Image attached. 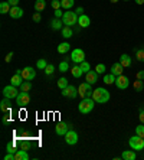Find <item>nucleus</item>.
I'll use <instances>...</instances> for the list:
<instances>
[{
    "label": "nucleus",
    "mask_w": 144,
    "mask_h": 160,
    "mask_svg": "<svg viewBox=\"0 0 144 160\" xmlns=\"http://www.w3.org/2000/svg\"><path fill=\"white\" fill-rule=\"evenodd\" d=\"M110 97H111V94L105 88H97L92 93V100L97 104H105L107 101H110Z\"/></svg>",
    "instance_id": "1"
},
{
    "label": "nucleus",
    "mask_w": 144,
    "mask_h": 160,
    "mask_svg": "<svg viewBox=\"0 0 144 160\" xmlns=\"http://www.w3.org/2000/svg\"><path fill=\"white\" fill-rule=\"evenodd\" d=\"M95 104L97 102L92 100V97H86V98H82V101L78 104V111L81 114H89L92 110H94Z\"/></svg>",
    "instance_id": "2"
},
{
    "label": "nucleus",
    "mask_w": 144,
    "mask_h": 160,
    "mask_svg": "<svg viewBox=\"0 0 144 160\" xmlns=\"http://www.w3.org/2000/svg\"><path fill=\"white\" fill-rule=\"evenodd\" d=\"M63 25L65 26H74L78 25V13L76 12H65L62 16Z\"/></svg>",
    "instance_id": "3"
},
{
    "label": "nucleus",
    "mask_w": 144,
    "mask_h": 160,
    "mask_svg": "<svg viewBox=\"0 0 144 160\" xmlns=\"http://www.w3.org/2000/svg\"><path fill=\"white\" fill-rule=\"evenodd\" d=\"M128 146L133 149V150H136V152H138V150H143L144 149V139L143 137H140V136H133L131 139L128 140Z\"/></svg>",
    "instance_id": "4"
},
{
    "label": "nucleus",
    "mask_w": 144,
    "mask_h": 160,
    "mask_svg": "<svg viewBox=\"0 0 144 160\" xmlns=\"http://www.w3.org/2000/svg\"><path fill=\"white\" fill-rule=\"evenodd\" d=\"M78 93H79V97L81 98H86V97H92V84L89 82H82V84L78 87Z\"/></svg>",
    "instance_id": "5"
},
{
    "label": "nucleus",
    "mask_w": 144,
    "mask_h": 160,
    "mask_svg": "<svg viewBox=\"0 0 144 160\" xmlns=\"http://www.w3.org/2000/svg\"><path fill=\"white\" fill-rule=\"evenodd\" d=\"M17 95H19V93H17V89L15 85H7V87H4L3 88V97L4 98H9V100H13V98H16Z\"/></svg>",
    "instance_id": "6"
},
{
    "label": "nucleus",
    "mask_w": 144,
    "mask_h": 160,
    "mask_svg": "<svg viewBox=\"0 0 144 160\" xmlns=\"http://www.w3.org/2000/svg\"><path fill=\"white\" fill-rule=\"evenodd\" d=\"M71 59H72L75 63L79 65L81 62L85 61V52H84L82 49H78V48H76V49H74V51L71 52Z\"/></svg>",
    "instance_id": "7"
},
{
    "label": "nucleus",
    "mask_w": 144,
    "mask_h": 160,
    "mask_svg": "<svg viewBox=\"0 0 144 160\" xmlns=\"http://www.w3.org/2000/svg\"><path fill=\"white\" fill-rule=\"evenodd\" d=\"M30 102V95L29 93H25V91H20L19 95L16 97V104L19 107H26Z\"/></svg>",
    "instance_id": "8"
},
{
    "label": "nucleus",
    "mask_w": 144,
    "mask_h": 160,
    "mask_svg": "<svg viewBox=\"0 0 144 160\" xmlns=\"http://www.w3.org/2000/svg\"><path fill=\"white\" fill-rule=\"evenodd\" d=\"M62 95L66 98H76L79 95L78 89H76V87H74V85H68L66 88L62 89Z\"/></svg>",
    "instance_id": "9"
},
{
    "label": "nucleus",
    "mask_w": 144,
    "mask_h": 160,
    "mask_svg": "<svg viewBox=\"0 0 144 160\" xmlns=\"http://www.w3.org/2000/svg\"><path fill=\"white\" fill-rule=\"evenodd\" d=\"M36 76V71L32 67H25L22 69V78L25 81H33Z\"/></svg>",
    "instance_id": "10"
},
{
    "label": "nucleus",
    "mask_w": 144,
    "mask_h": 160,
    "mask_svg": "<svg viewBox=\"0 0 144 160\" xmlns=\"http://www.w3.org/2000/svg\"><path fill=\"white\" fill-rule=\"evenodd\" d=\"M128 85H130V80H128L125 75L117 76V80H115V87L118 89H127Z\"/></svg>",
    "instance_id": "11"
},
{
    "label": "nucleus",
    "mask_w": 144,
    "mask_h": 160,
    "mask_svg": "<svg viewBox=\"0 0 144 160\" xmlns=\"http://www.w3.org/2000/svg\"><path fill=\"white\" fill-rule=\"evenodd\" d=\"M65 141H66V144H69V146L76 144L78 143V133L75 130H69L65 134Z\"/></svg>",
    "instance_id": "12"
},
{
    "label": "nucleus",
    "mask_w": 144,
    "mask_h": 160,
    "mask_svg": "<svg viewBox=\"0 0 144 160\" xmlns=\"http://www.w3.org/2000/svg\"><path fill=\"white\" fill-rule=\"evenodd\" d=\"M69 130H71L69 123H58L56 127H55V131H56L58 136H65Z\"/></svg>",
    "instance_id": "13"
},
{
    "label": "nucleus",
    "mask_w": 144,
    "mask_h": 160,
    "mask_svg": "<svg viewBox=\"0 0 144 160\" xmlns=\"http://www.w3.org/2000/svg\"><path fill=\"white\" fill-rule=\"evenodd\" d=\"M9 16L12 19H20L23 16V9L19 7V6H12L10 12H9Z\"/></svg>",
    "instance_id": "14"
},
{
    "label": "nucleus",
    "mask_w": 144,
    "mask_h": 160,
    "mask_svg": "<svg viewBox=\"0 0 144 160\" xmlns=\"http://www.w3.org/2000/svg\"><path fill=\"white\" fill-rule=\"evenodd\" d=\"M98 72L97 71H92L91 69L89 72H86V82H89V84H95L97 81H98Z\"/></svg>",
    "instance_id": "15"
},
{
    "label": "nucleus",
    "mask_w": 144,
    "mask_h": 160,
    "mask_svg": "<svg viewBox=\"0 0 144 160\" xmlns=\"http://www.w3.org/2000/svg\"><path fill=\"white\" fill-rule=\"evenodd\" d=\"M123 69H124V67L121 63L115 62V63H112V67H111V74H114L115 76H120V75H123Z\"/></svg>",
    "instance_id": "16"
},
{
    "label": "nucleus",
    "mask_w": 144,
    "mask_h": 160,
    "mask_svg": "<svg viewBox=\"0 0 144 160\" xmlns=\"http://www.w3.org/2000/svg\"><path fill=\"white\" fill-rule=\"evenodd\" d=\"M78 25L81 26V28H88V26L91 25V19L86 15H79L78 17Z\"/></svg>",
    "instance_id": "17"
},
{
    "label": "nucleus",
    "mask_w": 144,
    "mask_h": 160,
    "mask_svg": "<svg viewBox=\"0 0 144 160\" xmlns=\"http://www.w3.org/2000/svg\"><path fill=\"white\" fill-rule=\"evenodd\" d=\"M120 63H121L124 68L131 67V58H130V55H127V54L121 55V56H120Z\"/></svg>",
    "instance_id": "18"
},
{
    "label": "nucleus",
    "mask_w": 144,
    "mask_h": 160,
    "mask_svg": "<svg viewBox=\"0 0 144 160\" xmlns=\"http://www.w3.org/2000/svg\"><path fill=\"white\" fill-rule=\"evenodd\" d=\"M10 100L9 98H3L2 101H0V110L3 111V113H10Z\"/></svg>",
    "instance_id": "19"
},
{
    "label": "nucleus",
    "mask_w": 144,
    "mask_h": 160,
    "mask_svg": "<svg viewBox=\"0 0 144 160\" xmlns=\"http://www.w3.org/2000/svg\"><path fill=\"white\" fill-rule=\"evenodd\" d=\"M50 28L54 30H59L63 28V20L62 19H59V17H55L54 20H52V23H50Z\"/></svg>",
    "instance_id": "20"
},
{
    "label": "nucleus",
    "mask_w": 144,
    "mask_h": 160,
    "mask_svg": "<svg viewBox=\"0 0 144 160\" xmlns=\"http://www.w3.org/2000/svg\"><path fill=\"white\" fill-rule=\"evenodd\" d=\"M15 157H16V160H29L30 159L29 154H28V150H23V149L17 150L16 154H15Z\"/></svg>",
    "instance_id": "21"
},
{
    "label": "nucleus",
    "mask_w": 144,
    "mask_h": 160,
    "mask_svg": "<svg viewBox=\"0 0 144 160\" xmlns=\"http://www.w3.org/2000/svg\"><path fill=\"white\" fill-rule=\"evenodd\" d=\"M121 157H123L124 160H136L137 154H136V152H134V150H125V152H123Z\"/></svg>",
    "instance_id": "22"
},
{
    "label": "nucleus",
    "mask_w": 144,
    "mask_h": 160,
    "mask_svg": "<svg viewBox=\"0 0 144 160\" xmlns=\"http://www.w3.org/2000/svg\"><path fill=\"white\" fill-rule=\"evenodd\" d=\"M71 74H72V76H74V78H81L84 72H82V69H81V67H79L78 63H76L74 68H71Z\"/></svg>",
    "instance_id": "23"
},
{
    "label": "nucleus",
    "mask_w": 144,
    "mask_h": 160,
    "mask_svg": "<svg viewBox=\"0 0 144 160\" xmlns=\"http://www.w3.org/2000/svg\"><path fill=\"white\" fill-rule=\"evenodd\" d=\"M62 36L65 39H69L74 36V30L71 29V26H63L62 28Z\"/></svg>",
    "instance_id": "24"
},
{
    "label": "nucleus",
    "mask_w": 144,
    "mask_h": 160,
    "mask_svg": "<svg viewBox=\"0 0 144 160\" xmlns=\"http://www.w3.org/2000/svg\"><path fill=\"white\" fill-rule=\"evenodd\" d=\"M134 54H136V59L144 62V46H138L137 49H134Z\"/></svg>",
    "instance_id": "25"
},
{
    "label": "nucleus",
    "mask_w": 144,
    "mask_h": 160,
    "mask_svg": "<svg viewBox=\"0 0 144 160\" xmlns=\"http://www.w3.org/2000/svg\"><path fill=\"white\" fill-rule=\"evenodd\" d=\"M23 78H22V75H19V74H15V75L12 76V80H10V84L15 85V87H20L22 82H23Z\"/></svg>",
    "instance_id": "26"
},
{
    "label": "nucleus",
    "mask_w": 144,
    "mask_h": 160,
    "mask_svg": "<svg viewBox=\"0 0 144 160\" xmlns=\"http://www.w3.org/2000/svg\"><path fill=\"white\" fill-rule=\"evenodd\" d=\"M69 49H71V45L68 42H62L58 45V52H59V54H66Z\"/></svg>",
    "instance_id": "27"
},
{
    "label": "nucleus",
    "mask_w": 144,
    "mask_h": 160,
    "mask_svg": "<svg viewBox=\"0 0 144 160\" xmlns=\"http://www.w3.org/2000/svg\"><path fill=\"white\" fill-rule=\"evenodd\" d=\"M115 80H117V76L114 74H108V75H104L103 81L105 82L107 85H111V84H115Z\"/></svg>",
    "instance_id": "28"
},
{
    "label": "nucleus",
    "mask_w": 144,
    "mask_h": 160,
    "mask_svg": "<svg viewBox=\"0 0 144 160\" xmlns=\"http://www.w3.org/2000/svg\"><path fill=\"white\" fill-rule=\"evenodd\" d=\"M45 7H46L45 0H36L35 2V10L36 12H42V10H45Z\"/></svg>",
    "instance_id": "29"
},
{
    "label": "nucleus",
    "mask_w": 144,
    "mask_h": 160,
    "mask_svg": "<svg viewBox=\"0 0 144 160\" xmlns=\"http://www.w3.org/2000/svg\"><path fill=\"white\" fill-rule=\"evenodd\" d=\"M19 88H20V91L29 93V91L32 89V81H23V82H22V85L19 87Z\"/></svg>",
    "instance_id": "30"
},
{
    "label": "nucleus",
    "mask_w": 144,
    "mask_h": 160,
    "mask_svg": "<svg viewBox=\"0 0 144 160\" xmlns=\"http://www.w3.org/2000/svg\"><path fill=\"white\" fill-rule=\"evenodd\" d=\"M10 9H12V6L9 4V2H2L0 3V13H9L10 12Z\"/></svg>",
    "instance_id": "31"
},
{
    "label": "nucleus",
    "mask_w": 144,
    "mask_h": 160,
    "mask_svg": "<svg viewBox=\"0 0 144 160\" xmlns=\"http://www.w3.org/2000/svg\"><path fill=\"white\" fill-rule=\"evenodd\" d=\"M133 88L136 89L137 93H141V91L144 89V84H143V81H140V80L134 81V82H133Z\"/></svg>",
    "instance_id": "32"
},
{
    "label": "nucleus",
    "mask_w": 144,
    "mask_h": 160,
    "mask_svg": "<svg viewBox=\"0 0 144 160\" xmlns=\"http://www.w3.org/2000/svg\"><path fill=\"white\" fill-rule=\"evenodd\" d=\"M74 6V0H61V7L65 10H69Z\"/></svg>",
    "instance_id": "33"
},
{
    "label": "nucleus",
    "mask_w": 144,
    "mask_h": 160,
    "mask_svg": "<svg viewBox=\"0 0 144 160\" xmlns=\"http://www.w3.org/2000/svg\"><path fill=\"white\" fill-rule=\"evenodd\" d=\"M6 150H7V153H13V154H16L17 149H16V143L13 141V143H7V146H6Z\"/></svg>",
    "instance_id": "34"
},
{
    "label": "nucleus",
    "mask_w": 144,
    "mask_h": 160,
    "mask_svg": "<svg viewBox=\"0 0 144 160\" xmlns=\"http://www.w3.org/2000/svg\"><path fill=\"white\" fill-rule=\"evenodd\" d=\"M68 85H69V84H68V80H66V78H63V76L58 80V87H59V88H61V89L66 88Z\"/></svg>",
    "instance_id": "35"
},
{
    "label": "nucleus",
    "mask_w": 144,
    "mask_h": 160,
    "mask_svg": "<svg viewBox=\"0 0 144 160\" xmlns=\"http://www.w3.org/2000/svg\"><path fill=\"white\" fill-rule=\"evenodd\" d=\"M79 67H81V69H82L84 74H86V72L91 71V65H89V62H86V61H84V62L79 63Z\"/></svg>",
    "instance_id": "36"
},
{
    "label": "nucleus",
    "mask_w": 144,
    "mask_h": 160,
    "mask_svg": "<svg viewBox=\"0 0 144 160\" xmlns=\"http://www.w3.org/2000/svg\"><path fill=\"white\" fill-rule=\"evenodd\" d=\"M43 72L46 74V76H49V78H50V75L55 72V67H54V65H50V63H48V67L43 69Z\"/></svg>",
    "instance_id": "37"
},
{
    "label": "nucleus",
    "mask_w": 144,
    "mask_h": 160,
    "mask_svg": "<svg viewBox=\"0 0 144 160\" xmlns=\"http://www.w3.org/2000/svg\"><path fill=\"white\" fill-rule=\"evenodd\" d=\"M30 147H32V141H29V140H20V149L29 150Z\"/></svg>",
    "instance_id": "38"
},
{
    "label": "nucleus",
    "mask_w": 144,
    "mask_h": 160,
    "mask_svg": "<svg viewBox=\"0 0 144 160\" xmlns=\"http://www.w3.org/2000/svg\"><path fill=\"white\" fill-rule=\"evenodd\" d=\"M61 72H66L68 69H69V63L66 62V61H62L61 63H59V68H58Z\"/></svg>",
    "instance_id": "39"
},
{
    "label": "nucleus",
    "mask_w": 144,
    "mask_h": 160,
    "mask_svg": "<svg viewBox=\"0 0 144 160\" xmlns=\"http://www.w3.org/2000/svg\"><path fill=\"white\" fill-rule=\"evenodd\" d=\"M36 67L39 68V69H45V68L48 67V62H46V59H45V58L39 59V61L36 62Z\"/></svg>",
    "instance_id": "40"
},
{
    "label": "nucleus",
    "mask_w": 144,
    "mask_h": 160,
    "mask_svg": "<svg viewBox=\"0 0 144 160\" xmlns=\"http://www.w3.org/2000/svg\"><path fill=\"white\" fill-rule=\"evenodd\" d=\"M136 134L140 136V137H143V139H144V124H141V126H137V127H136Z\"/></svg>",
    "instance_id": "41"
},
{
    "label": "nucleus",
    "mask_w": 144,
    "mask_h": 160,
    "mask_svg": "<svg viewBox=\"0 0 144 160\" xmlns=\"http://www.w3.org/2000/svg\"><path fill=\"white\" fill-rule=\"evenodd\" d=\"M105 69H107V68H105L104 63H98V65L95 67V71L98 72V74H105Z\"/></svg>",
    "instance_id": "42"
},
{
    "label": "nucleus",
    "mask_w": 144,
    "mask_h": 160,
    "mask_svg": "<svg viewBox=\"0 0 144 160\" xmlns=\"http://www.w3.org/2000/svg\"><path fill=\"white\" fill-rule=\"evenodd\" d=\"M50 6L54 7V10H56V9H61V0H52Z\"/></svg>",
    "instance_id": "43"
},
{
    "label": "nucleus",
    "mask_w": 144,
    "mask_h": 160,
    "mask_svg": "<svg viewBox=\"0 0 144 160\" xmlns=\"http://www.w3.org/2000/svg\"><path fill=\"white\" fill-rule=\"evenodd\" d=\"M12 121V118H10V115L9 114H6V115H3V120H2V123H3L4 126H7L9 123Z\"/></svg>",
    "instance_id": "44"
},
{
    "label": "nucleus",
    "mask_w": 144,
    "mask_h": 160,
    "mask_svg": "<svg viewBox=\"0 0 144 160\" xmlns=\"http://www.w3.org/2000/svg\"><path fill=\"white\" fill-rule=\"evenodd\" d=\"M138 118H140L141 124H144V107H140V115H138Z\"/></svg>",
    "instance_id": "45"
},
{
    "label": "nucleus",
    "mask_w": 144,
    "mask_h": 160,
    "mask_svg": "<svg viewBox=\"0 0 144 160\" xmlns=\"http://www.w3.org/2000/svg\"><path fill=\"white\" fill-rule=\"evenodd\" d=\"M136 78H137V80H140V81H144V71H138V72H137Z\"/></svg>",
    "instance_id": "46"
},
{
    "label": "nucleus",
    "mask_w": 144,
    "mask_h": 160,
    "mask_svg": "<svg viewBox=\"0 0 144 160\" xmlns=\"http://www.w3.org/2000/svg\"><path fill=\"white\" fill-rule=\"evenodd\" d=\"M4 160H16V157H15L13 153H7V154L4 156Z\"/></svg>",
    "instance_id": "47"
},
{
    "label": "nucleus",
    "mask_w": 144,
    "mask_h": 160,
    "mask_svg": "<svg viewBox=\"0 0 144 160\" xmlns=\"http://www.w3.org/2000/svg\"><path fill=\"white\" fill-rule=\"evenodd\" d=\"M32 19H33V20H35V22H41V19H42V17H41V13H39V12H36V13H35V15H33V17H32Z\"/></svg>",
    "instance_id": "48"
},
{
    "label": "nucleus",
    "mask_w": 144,
    "mask_h": 160,
    "mask_svg": "<svg viewBox=\"0 0 144 160\" xmlns=\"http://www.w3.org/2000/svg\"><path fill=\"white\" fill-rule=\"evenodd\" d=\"M62 16H63V12H62L61 9H56V10H55V17H59V19H61Z\"/></svg>",
    "instance_id": "49"
},
{
    "label": "nucleus",
    "mask_w": 144,
    "mask_h": 160,
    "mask_svg": "<svg viewBox=\"0 0 144 160\" xmlns=\"http://www.w3.org/2000/svg\"><path fill=\"white\" fill-rule=\"evenodd\" d=\"M12 58H13V52H9L7 55H6V58H4V61H6V62H10V61H12Z\"/></svg>",
    "instance_id": "50"
},
{
    "label": "nucleus",
    "mask_w": 144,
    "mask_h": 160,
    "mask_svg": "<svg viewBox=\"0 0 144 160\" xmlns=\"http://www.w3.org/2000/svg\"><path fill=\"white\" fill-rule=\"evenodd\" d=\"M9 4H10V6H17V4H19V0H9Z\"/></svg>",
    "instance_id": "51"
},
{
    "label": "nucleus",
    "mask_w": 144,
    "mask_h": 160,
    "mask_svg": "<svg viewBox=\"0 0 144 160\" xmlns=\"http://www.w3.org/2000/svg\"><path fill=\"white\" fill-rule=\"evenodd\" d=\"M76 13L78 15H84V7H78L76 9Z\"/></svg>",
    "instance_id": "52"
},
{
    "label": "nucleus",
    "mask_w": 144,
    "mask_h": 160,
    "mask_svg": "<svg viewBox=\"0 0 144 160\" xmlns=\"http://www.w3.org/2000/svg\"><path fill=\"white\" fill-rule=\"evenodd\" d=\"M136 3H137V4H140V6H141V4H144V0H136Z\"/></svg>",
    "instance_id": "53"
},
{
    "label": "nucleus",
    "mask_w": 144,
    "mask_h": 160,
    "mask_svg": "<svg viewBox=\"0 0 144 160\" xmlns=\"http://www.w3.org/2000/svg\"><path fill=\"white\" fill-rule=\"evenodd\" d=\"M117 2H118V0H111V3H117Z\"/></svg>",
    "instance_id": "54"
},
{
    "label": "nucleus",
    "mask_w": 144,
    "mask_h": 160,
    "mask_svg": "<svg viewBox=\"0 0 144 160\" xmlns=\"http://www.w3.org/2000/svg\"><path fill=\"white\" fill-rule=\"evenodd\" d=\"M124 2H128V0H124Z\"/></svg>",
    "instance_id": "55"
}]
</instances>
